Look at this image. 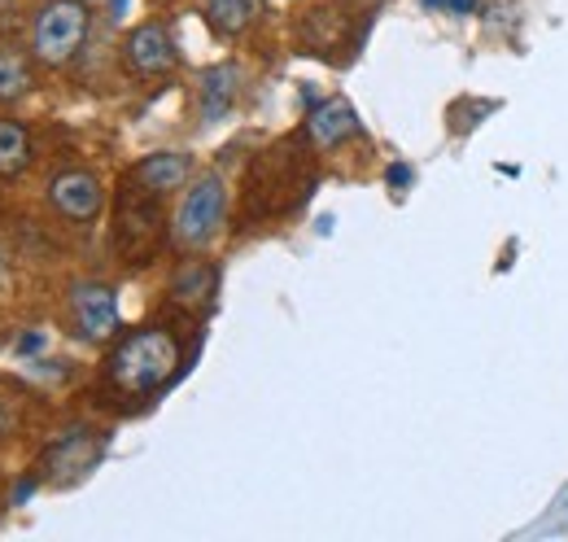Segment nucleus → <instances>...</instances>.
<instances>
[{
  "mask_svg": "<svg viewBox=\"0 0 568 542\" xmlns=\"http://www.w3.org/2000/svg\"><path fill=\"white\" fill-rule=\"evenodd\" d=\"M175 372H180V341L166 329H141V333L123 338L119 350L110 354V363H105L110 385H119L132 399L158 394Z\"/></svg>",
  "mask_w": 568,
  "mask_h": 542,
  "instance_id": "nucleus-1",
  "label": "nucleus"
},
{
  "mask_svg": "<svg viewBox=\"0 0 568 542\" xmlns=\"http://www.w3.org/2000/svg\"><path fill=\"white\" fill-rule=\"evenodd\" d=\"M306 153L297 149V140H281L276 149H267L254 171H250V189H245V205L250 214H281L288 205H297L311 189V171L302 162Z\"/></svg>",
  "mask_w": 568,
  "mask_h": 542,
  "instance_id": "nucleus-2",
  "label": "nucleus"
},
{
  "mask_svg": "<svg viewBox=\"0 0 568 542\" xmlns=\"http://www.w3.org/2000/svg\"><path fill=\"white\" fill-rule=\"evenodd\" d=\"M36 58L44 67H67L88 40V9L83 0H49L36 18Z\"/></svg>",
  "mask_w": 568,
  "mask_h": 542,
  "instance_id": "nucleus-3",
  "label": "nucleus"
},
{
  "mask_svg": "<svg viewBox=\"0 0 568 542\" xmlns=\"http://www.w3.org/2000/svg\"><path fill=\"white\" fill-rule=\"evenodd\" d=\"M223 214H227V184H223V175H202L184 193L180 210H175V241L184 250L211 245L214 237H219V228H223Z\"/></svg>",
  "mask_w": 568,
  "mask_h": 542,
  "instance_id": "nucleus-4",
  "label": "nucleus"
},
{
  "mask_svg": "<svg viewBox=\"0 0 568 542\" xmlns=\"http://www.w3.org/2000/svg\"><path fill=\"white\" fill-rule=\"evenodd\" d=\"M162 219H158V193H149L141 189L136 180H132V193H123V202H119V219H114V245H119V254L128 259V263H149L153 259V250L162 245Z\"/></svg>",
  "mask_w": 568,
  "mask_h": 542,
  "instance_id": "nucleus-5",
  "label": "nucleus"
},
{
  "mask_svg": "<svg viewBox=\"0 0 568 542\" xmlns=\"http://www.w3.org/2000/svg\"><path fill=\"white\" fill-rule=\"evenodd\" d=\"M71 311H74V329H79V338H88V341L114 338V329H119V298H114L110 284H97V280L74 284Z\"/></svg>",
  "mask_w": 568,
  "mask_h": 542,
  "instance_id": "nucleus-6",
  "label": "nucleus"
},
{
  "mask_svg": "<svg viewBox=\"0 0 568 542\" xmlns=\"http://www.w3.org/2000/svg\"><path fill=\"white\" fill-rule=\"evenodd\" d=\"M101 451H105V438L101 433H88V429H74L67 438H58L49 451H44V476H53V481H79V476H88L97 469V460H101Z\"/></svg>",
  "mask_w": 568,
  "mask_h": 542,
  "instance_id": "nucleus-7",
  "label": "nucleus"
},
{
  "mask_svg": "<svg viewBox=\"0 0 568 542\" xmlns=\"http://www.w3.org/2000/svg\"><path fill=\"white\" fill-rule=\"evenodd\" d=\"M128 67L136 70L141 79H162V74H171L175 62H180V53H175V40H171V31L162 27V22H144L136 27L132 36H128Z\"/></svg>",
  "mask_w": 568,
  "mask_h": 542,
  "instance_id": "nucleus-8",
  "label": "nucleus"
},
{
  "mask_svg": "<svg viewBox=\"0 0 568 542\" xmlns=\"http://www.w3.org/2000/svg\"><path fill=\"white\" fill-rule=\"evenodd\" d=\"M49 202L58 205V214H67L71 223H92L101 214L105 193H101V180L92 171H62L49 189Z\"/></svg>",
  "mask_w": 568,
  "mask_h": 542,
  "instance_id": "nucleus-9",
  "label": "nucleus"
},
{
  "mask_svg": "<svg viewBox=\"0 0 568 542\" xmlns=\"http://www.w3.org/2000/svg\"><path fill=\"white\" fill-rule=\"evenodd\" d=\"M189 175H193V158L189 153H149L136 162V171H132V180L149 189V193H175V189H184L189 184Z\"/></svg>",
  "mask_w": 568,
  "mask_h": 542,
  "instance_id": "nucleus-10",
  "label": "nucleus"
},
{
  "mask_svg": "<svg viewBox=\"0 0 568 542\" xmlns=\"http://www.w3.org/2000/svg\"><path fill=\"white\" fill-rule=\"evenodd\" d=\"M306 136L315 140V144H342V140H351L358 136V119L355 110L342 101V97H328V101H320L315 110H311V119H306Z\"/></svg>",
  "mask_w": 568,
  "mask_h": 542,
  "instance_id": "nucleus-11",
  "label": "nucleus"
},
{
  "mask_svg": "<svg viewBox=\"0 0 568 542\" xmlns=\"http://www.w3.org/2000/svg\"><path fill=\"white\" fill-rule=\"evenodd\" d=\"M197 101H202V119L219 123L232 101H236V67H211L202 74V88H197Z\"/></svg>",
  "mask_w": 568,
  "mask_h": 542,
  "instance_id": "nucleus-12",
  "label": "nucleus"
},
{
  "mask_svg": "<svg viewBox=\"0 0 568 542\" xmlns=\"http://www.w3.org/2000/svg\"><path fill=\"white\" fill-rule=\"evenodd\" d=\"M214 284H219V275H214L211 263H184V268L171 275V298L175 302H184V307H206L214 298Z\"/></svg>",
  "mask_w": 568,
  "mask_h": 542,
  "instance_id": "nucleus-13",
  "label": "nucleus"
},
{
  "mask_svg": "<svg viewBox=\"0 0 568 542\" xmlns=\"http://www.w3.org/2000/svg\"><path fill=\"white\" fill-rule=\"evenodd\" d=\"M31 162V132L13 119H0V175H18Z\"/></svg>",
  "mask_w": 568,
  "mask_h": 542,
  "instance_id": "nucleus-14",
  "label": "nucleus"
},
{
  "mask_svg": "<svg viewBox=\"0 0 568 542\" xmlns=\"http://www.w3.org/2000/svg\"><path fill=\"white\" fill-rule=\"evenodd\" d=\"M258 13V0H206V18L219 36H241Z\"/></svg>",
  "mask_w": 568,
  "mask_h": 542,
  "instance_id": "nucleus-15",
  "label": "nucleus"
},
{
  "mask_svg": "<svg viewBox=\"0 0 568 542\" xmlns=\"http://www.w3.org/2000/svg\"><path fill=\"white\" fill-rule=\"evenodd\" d=\"M27 88H31V67L22 62V53H13V49L0 44V101L22 97Z\"/></svg>",
  "mask_w": 568,
  "mask_h": 542,
  "instance_id": "nucleus-16",
  "label": "nucleus"
},
{
  "mask_svg": "<svg viewBox=\"0 0 568 542\" xmlns=\"http://www.w3.org/2000/svg\"><path fill=\"white\" fill-rule=\"evenodd\" d=\"M477 9H481V0H446V13H455V18H468Z\"/></svg>",
  "mask_w": 568,
  "mask_h": 542,
  "instance_id": "nucleus-17",
  "label": "nucleus"
},
{
  "mask_svg": "<svg viewBox=\"0 0 568 542\" xmlns=\"http://www.w3.org/2000/svg\"><path fill=\"white\" fill-rule=\"evenodd\" d=\"M389 184H394V189L412 184V167H389Z\"/></svg>",
  "mask_w": 568,
  "mask_h": 542,
  "instance_id": "nucleus-18",
  "label": "nucleus"
},
{
  "mask_svg": "<svg viewBox=\"0 0 568 542\" xmlns=\"http://www.w3.org/2000/svg\"><path fill=\"white\" fill-rule=\"evenodd\" d=\"M40 345H44V338H40V333H31V338H22V341H18V350H22V354H36Z\"/></svg>",
  "mask_w": 568,
  "mask_h": 542,
  "instance_id": "nucleus-19",
  "label": "nucleus"
},
{
  "mask_svg": "<svg viewBox=\"0 0 568 542\" xmlns=\"http://www.w3.org/2000/svg\"><path fill=\"white\" fill-rule=\"evenodd\" d=\"M428 9H446V0H425Z\"/></svg>",
  "mask_w": 568,
  "mask_h": 542,
  "instance_id": "nucleus-20",
  "label": "nucleus"
},
{
  "mask_svg": "<svg viewBox=\"0 0 568 542\" xmlns=\"http://www.w3.org/2000/svg\"><path fill=\"white\" fill-rule=\"evenodd\" d=\"M0 284H4V254H0Z\"/></svg>",
  "mask_w": 568,
  "mask_h": 542,
  "instance_id": "nucleus-21",
  "label": "nucleus"
}]
</instances>
